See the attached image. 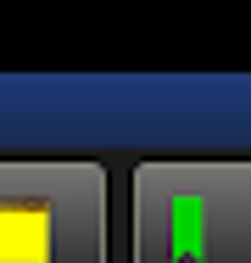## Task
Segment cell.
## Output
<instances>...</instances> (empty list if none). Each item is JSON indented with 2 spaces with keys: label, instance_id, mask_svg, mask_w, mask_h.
I'll list each match as a JSON object with an SVG mask.
<instances>
[{
  "label": "cell",
  "instance_id": "7a4b0ae2",
  "mask_svg": "<svg viewBox=\"0 0 251 263\" xmlns=\"http://www.w3.org/2000/svg\"><path fill=\"white\" fill-rule=\"evenodd\" d=\"M0 263H106V174L0 162Z\"/></svg>",
  "mask_w": 251,
  "mask_h": 263
},
{
  "label": "cell",
  "instance_id": "6da1fadb",
  "mask_svg": "<svg viewBox=\"0 0 251 263\" xmlns=\"http://www.w3.org/2000/svg\"><path fill=\"white\" fill-rule=\"evenodd\" d=\"M140 263H251V162L140 168Z\"/></svg>",
  "mask_w": 251,
  "mask_h": 263
}]
</instances>
